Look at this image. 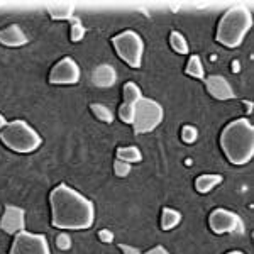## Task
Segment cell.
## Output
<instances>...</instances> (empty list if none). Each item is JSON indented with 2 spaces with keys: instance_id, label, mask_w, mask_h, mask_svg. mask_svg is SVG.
Wrapping results in <instances>:
<instances>
[{
  "instance_id": "cell-33",
  "label": "cell",
  "mask_w": 254,
  "mask_h": 254,
  "mask_svg": "<svg viewBox=\"0 0 254 254\" xmlns=\"http://www.w3.org/2000/svg\"><path fill=\"white\" fill-rule=\"evenodd\" d=\"M227 254H244L243 251H229Z\"/></svg>"
},
{
  "instance_id": "cell-17",
  "label": "cell",
  "mask_w": 254,
  "mask_h": 254,
  "mask_svg": "<svg viewBox=\"0 0 254 254\" xmlns=\"http://www.w3.org/2000/svg\"><path fill=\"white\" fill-rule=\"evenodd\" d=\"M73 10L75 7L71 3H53L48 7V14L53 19H73Z\"/></svg>"
},
{
  "instance_id": "cell-19",
  "label": "cell",
  "mask_w": 254,
  "mask_h": 254,
  "mask_svg": "<svg viewBox=\"0 0 254 254\" xmlns=\"http://www.w3.org/2000/svg\"><path fill=\"white\" fill-rule=\"evenodd\" d=\"M122 95H124V104L127 105H136L142 98L141 88H139L134 81H127L124 85V88H122Z\"/></svg>"
},
{
  "instance_id": "cell-22",
  "label": "cell",
  "mask_w": 254,
  "mask_h": 254,
  "mask_svg": "<svg viewBox=\"0 0 254 254\" xmlns=\"http://www.w3.org/2000/svg\"><path fill=\"white\" fill-rule=\"evenodd\" d=\"M119 117H121L122 122L126 124H132V119H134V105H127L122 104L121 109H119Z\"/></svg>"
},
{
  "instance_id": "cell-2",
  "label": "cell",
  "mask_w": 254,
  "mask_h": 254,
  "mask_svg": "<svg viewBox=\"0 0 254 254\" xmlns=\"http://www.w3.org/2000/svg\"><path fill=\"white\" fill-rule=\"evenodd\" d=\"M220 147L236 166L248 165L254 156V127L249 119H236L224 127Z\"/></svg>"
},
{
  "instance_id": "cell-14",
  "label": "cell",
  "mask_w": 254,
  "mask_h": 254,
  "mask_svg": "<svg viewBox=\"0 0 254 254\" xmlns=\"http://www.w3.org/2000/svg\"><path fill=\"white\" fill-rule=\"evenodd\" d=\"M222 175L219 173H207V175H200L195 180V190L198 193H208L212 188H215L217 185L222 183Z\"/></svg>"
},
{
  "instance_id": "cell-24",
  "label": "cell",
  "mask_w": 254,
  "mask_h": 254,
  "mask_svg": "<svg viewBox=\"0 0 254 254\" xmlns=\"http://www.w3.org/2000/svg\"><path fill=\"white\" fill-rule=\"evenodd\" d=\"M85 36V27L80 24L78 19H73V27H71V32H69V38H71L73 43H78V41L83 39Z\"/></svg>"
},
{
  "instance_id": "cell-5",
  "label": "cell",
  "mask_w": 254,
  "mask_h": 254,
  "mask_svg": "<svg viewBox=\"0 0 254 254\" xmlns=\"http://www.w3.org/2000/svg\"><path fill=\"white\" fill-rule=\"evenodd\" d=\"M163 117H165V110H163L161 104H158L153 98L142 97L134 105V119L130 126L136 134H147L153 132L161 124Z\"/></svg>"
},
{
  "instance_id": "cell-18",
  "label": "cell",
  "mask_w": 254,
  "mask_h": 254,
  "mask_svg": "<svg viewBox=\"0 0 254 254\" xmlns=\"http://www.w3.org/2000/svg\"><path fill=\"white\" fill-rule=\"evenodd\" d=\"M185 73H187L188 76H191V78L203 80V76H205V69H203L202 60H200L198 55L190 56V60H188V63H187Z\"/></svg>"
},
{
  "instance_id": "cell-4",
  "label": "cell",
  "mask_w": 254,
  "mask_h": 254,
  "mask_svg": "<svg viewBox=\"0 0 254 254\" xmlns=\"http://www.w3.org/2000/svg\"><path fill=\"white\" fill-rule=\"evenodd\" d=\"M0 141L10 151L20 154L34 153L43 144V139H41L38 130L20 119L7 122V126L0 130Z\"/></svg>"
},
{
  "instance_id": "cell-30",
  "label": "cell",
  "mask_w": 254,
  "mask_h": 254,
  "mask_svg": "<svg viewBox=\"0 0 254 254\" xmlns=\"http://www.w3.org/2000/svg\"><path fill=\"white\" fill-rule=\"evenodd\" d=\"M243 104H244V107H246V114H253V109H254L253 102L251 100H244Z\"/></svg>"
},
{
  "instance_id": "cell-1",
  "label": "cell",
  "mask_w": 254,
  "mask_h": 254,
  "mask_svg": "<svg viewBox=\"0 0 254 254\" xmlns=\"http://www.w3.org/2000/svg\"><path fill=\"white\" fill-rule=\"evenodd\" d=\"M51 224L61 231H85L95 222V207L92 200L66 183H60L49 195Z\"/></svg>"
},
{
  "instance_id": "cell-15",
  "label": "cell",
  "mask_w": 254,
  "mask_h": 254,
  "mask_svg": "<svg viewBox=\"0 0 254 254\" xmlns=\"http://www.w3.org/2000/svg\"><path fill=\"white\" fill-rule=\"evenodd\" d=\"M182 222V214L175 208L165 207L161 212V229L163 231H171Z\"/></svg>"
},
{
  "instance_id": "cell-12",
  "label": "cell",
  "mask_w": 254,
  "mask_h": 254,
  "mask_svg": "<svg viewBox=\"0 0 254 254\" xmlns=\"http://www.w3.org/2000/svg\"><path fill=\"white\" fill-rule=\"evenodd\" d=\"M27 43V36L26 32L20 29V26L17 24H10V26L0 29V44L9 48H19L24 46Z\"/></svg>"
},
{
  "instance_id": "cell-23",
  "label": "cell",
  "mask_w": 254,
  "mask_h": 254,
  "mask_svg": "<svg viewBox=\"0 0 254 254\" xmlns=\"http://www.w3.org/2000/svg\"><path fill=\"white\" fill-rule=\"evenodd\" d=\"M196 137H198V130H196V127L185 126L182 129V139H183V142H187V144H191V142H195Z\"/></svg>"
},
{
  "instance_id": "cell-28",
  "label": "cell",
  "mask_w": 254,
  "mask_h": 254,
  "mask_svg": "<svg viewBox=\"0 0 254 254\" xmlns=\"http://www.w3.org/2000/svg\"><path fill=\"white\" fill-rule=\"evenodd\" d=\"M119 248H121V251L124 253V254H141V251H139V249H136V248H132V246L121 244Z\"/></svg>"
},
{
  "instance_id": "cell-20",
  "label": "cell",
  "mask_w": 254,
  "mask_h": 254,
  "mask_svg": "<svg viewBox=\"0 0 254 254\" xmlns=\"http://www.w3.org/2000/svg\"><path fill=\"white\" fill-rule=\"evenodd\" d=\"M170 44H171V48L175 49L178 55H188V43H187V39H185V36L183 34H180V32H171L170 34Z\"/></svg>"
},
{
  "instance_id": "cell-29",
  "label": "cell",
  "mask_w": 254,
  "mask_h": 254,
  "mask_svg": "<svg viewBox=\"0 0 254 254\" xmlns=\"http://www.w3.org/2000/svg\"><path fill=\"white\" fill-rule=\"evenodd\" d=\"M144 254H170V253H168L163 246H156V248L149 249V251H146Z\"/></svg>"
},
{
  "instance_id": "cell-13",
  "label": "cell",
  "mask_w": 254,
  "mask_h": 254,
  "mask_svg": "<svg viewBox=\"0 0 254 254\" xmlns=\"http://www.w3.org/2000/svg\"><path fill=\"white\" fill-rule=\"evenodd\" d=\"M92 80L97 87L110 88V87H114V83L117 81V73L110 64H100V66H97L95 71H93Z\"/></svg>"
},
{
  "instance_id": "cell-6",
  "label": "cell",
  "mask_w": 254,
  "mask_h": 254,
  "mask_svg": "<svg viewBox=\"0 0 254 254\" xmlns=\"http://www.w3.org/2000/svg\"><path fill=\"white\" fill-rule=\"evenodd\" d=\"M112 46L127 66L139 68L144 56V41L136 31H124L112 38Z\"/></svg>"
},
{
  "instance_id": "cell-11",
  "label": "cell",
  "mask_w": 254,
  "mask_h": 254,
  "mask_svg": "<svg viewBox=\"0 0 254 254\" xmlns=\"http://www.w3.org/2000/svg\"><path fill=\"white\" fill-rule=\"evenodd\" d=\"M205 88L212 97L217 100H231L234 98V90H232L231 83L224 78L222 75H212L205 78Z\"/></svg>"
},
{
  "instance_id": "cell-31",
  "label": "cell",
  "mask_w": 254,
  "mask_h": 254,
  "mask_svg": "<svg viewBox=\"0 0 254 254\" xmlns=\"http://www.w3.org/2000/svg\"><path fill=\"white\" fill-rule=\"evenodd\" d=\"M239 69H241V63H239V61H237V60H234V61H232V71H239Z\"/></svg>"
},
{
  "instance_id": "cell-3",
  "label": "cell",
  "mask_w": 254,
  "mask_h": 254,
  "mask_svg": "<svg viewBox=\"0 0 254 254\" xmlns=\"http://www.w3.org/2000/svg\"><path fill=\"white\" fill-rule=\"evenodd\" d=\"M253 27L251 10L244 5H234L224 12L217 24L215 38L222 46L234 49L243 44L246 34Z\"/></svg>"
},
{
  "instance_id": "cell-25",
  "label": "cell",
  "mask_w": 254,
  "mask_h": 254,
  "mask_svg": "<svg viewBox=\"0 0 254 254\" xmlns=\"http://www.w3.org/2000/svg\"><path fill=\"white\" fill-rule=\"evenodd\" d=\"M114 173H116L119 178H126V176L130 173V165L126 161H121V159H116V163H114Z\"/></svg>"
},
{
  "instance_id": "cell-21",
  "label": "cell",
  "mask_w": 254,
  "mask_h": 254,
  "mask_svg": "<svg viewBox=\"0 0 254 254\" xmlns=\"http://www.w3.org/2000/svg\"><path fill=\"white\" fill-rule=\"evenodd\" d=\"M90 110L93 112V116H95L98 121L105 122V124H112L114 122V114L112 110H109L105 105L102 104H92L90 105Z\"/></svg>"
},
{
  "instance_id": "cell-9",
  "label": "cell",
  "mask_w": 254,
  "mask_h": 254,
  "mask_svg": "<svg viewBox=\"0 0 254 254\" xmlns=\"http://www.w3.org/2000/svg\"><path fill=\"white\" fill-rule=\"evenodd\" d=\"M80 66L73 58L60 60L49 71V83L53 85H75L80 81Z\"/></svg>"
},
{
  "instance_id": "cell-16",
  "label": "cell",
  "mask_w": 254,
  "mask_h": 254,
  "mask_svg": "<svg viewBox=\"0 0 254 254\" xmlns=\"http://www.w3.org/2000/svg\"><path fill=\"white\" fill-rule=\"evenodd\" d=\"M117 159L132 165V163L141 161L142 154L137 146H124V147H117Z\"/></svg>"
},
{
  "instance_id": "cell-32",
  "label": "cell",
  "mask_w": 254,
  "mask_h": 254,
  "mask_svg": "<svg viewBox=\"0 0 254 254\" xmlns=\"http://www.w3.org/2000/svg\"><path fill=\"white\" fill-rule=\"evenodd\" d=\"M5 126H7V121H5V117H3L2 114H0V130H2V129H3V127H5Z\"/></svg>"
},
{
  "instance_id": "cell-10",
  "label": "cell",
  "mask_w": 254,
  "mask_h": 254,
  "mask_svg": "<svg viewBox=\"0 0 254 254\" xmlns=\"http://www.w3.org/2000/svg\"><path fill=\"white\" fill-rule=\"evenodd\" d=\"M24 225H26V212H24V208L7 205L2 219H0V229L3 232H7V234H19L20 231H24Z\"/></svg>"
},
{
  "instance_id": "cell-8",
  "label": "cell",
  "mask_w": 254,
  "mask_h": 254,
  "mask_svg": "<svg viewBox=\"0 0 254 254\" xmlns=\"http://www.w3.org/2000/svg\"><path fill=\"white\" fill-rule=\"evenodd\" d=\"M208 225H210L212 232L215 234H231V232H237L243 229V222L241 217L234 214L232 210H225V208H215L212 210L210 217H208Z\"/></svg>"
},
{
  "instance_id": "cell-26",
  "label": "cell",
  "mask_w": 254,
  "mask_h": 254,
  "mask_svg": "<svg viewBox=\"0 0 254 254\" xmlns=\"http://www.w3.org/2000/svg\"><path fill=\"white\" fill-rule=\"evenodd\" d=\"M56 246H58L60 249H69V246H71V239H69V236L66 232H61V234L56 237Z\"/></svg>"
},
{
  "instance_id": "cell-27",
  "label": "cell",
  "mask_w": 254,
  "mask_h": 254,
  "mask_svg": "<svg viewBox=\"0 0 254 254\" xmlns=\"http://www.w3.org/2000/svg\"><path fill=\"white\" fill-rule=\"evenodd\" d=\"M98 239H100L102 243H112L114 234L109 231V229H102V231H98Z\"/></svg>"
},
{
  "instance_id": "cell-7",
  "label": "cell",
  "mask_w": 254,
  "mask_h": 254,
  "mask_svg": "<svg viewBox=\"0 0 254 254\" xmlns=\"http://www.w3.org/2000/svg\"><path fill=\"white\" fill-rule=\"evenodd\" d=\"M9 254H51L48 239L43 234L20 231L15 234Z\"/></svg>"
}]
</instances>
